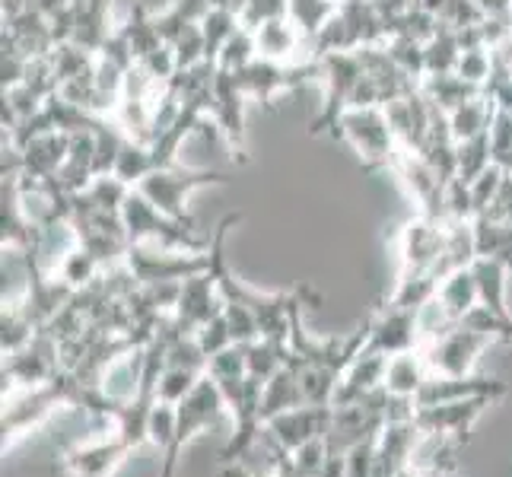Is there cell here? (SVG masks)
Masks as SVG:
<instances>
[{
	"instance_id": "obj_5",
	"label": "cell",
	"mask_w": 512,
	"mask_h": 477,
	"mask_svg": "<svg viewBox=\"0 0 512 477\" xmlns=\"http://www.w3.org/2000/svg\"><path fill=\"white\" fill-rule=\"evenodd\" d=\"M67 156H70V134L51 131V134L35 137L23 147V175L39 182L55 179L61 166L67 163Z\"/></svg>"
},
{
	"instance_id": "obj_6",
	"label": "cell",
	"mask_w": 512,
	"mask_h": 477,
	"mask_svg": "<svg viewBox=\"0 0 512 477\" xmlns=\"http://www.w3.org/2000/svg\"><path fill=\"white\" fill-rule=\"evenodd\" d=\"M255 42H258V58L280 61V64H293L303 51V32L293 26L290 16H280L255 29Z\"/></svg>"
},
{
	"instance_id": "obj_19",
	"label": "cell",
	"mask_w": 512,
	"mask_h": 477,
	"mask_svg": "<svg viewBox=\"0 0 512 477\" xmlns=\"http://www.w3.org/2000/svg\"><path fill=\"white\" fill-rule=\"evenodd\" d=\"M287 13H290V0H249V4L242 7L239 20H242V26L258 29L271 20H280V16H287Z\"/></svg>"
},
{
	"instance_id": "obj_20",
	"label": "cell",
	"mask_w": 512,
	"mask_h": 477,
	"mask_svg": "<svg viewBox=\"0 0 512 477\" xmlns=\"http://www.w3.org/2000/svg\"><path fill=\"white\" fill-rule=\"evenodd\" d=\"M487 214L500 217L503 223H512V172H506L503 188H500V194H497V201L490 204Z\"/></svg>"
},
{
	"instance_id": "obj_22",
	"label": "cell",
	"mask_w": 512,
	"mask_h": 477,
	"mask_svg": "<svg viewBox=\"0 0 512 477\" xmlns=\"http://www.w3.org/2000/svg\"><path fill=\"white\" fill-rule=\"evenodd\" d=\"M509 172H512V169H509Z\"/></svg>"
},
{
	"instance_id": "obj_1",
	"label": "cell",
	"mask_w": 512,
	"mask_h": 477,
	"mask_svg": "<svg viewBox=\"0 0 512 477\" xmlns=\"http://www.w3.org/2000/svg\"><path fill=\"white\" fill-rule=\"evenodd\" d=\"M334 137H341L344 144L363 159L366 169H392L398 156V140L388 125L385 105H369V109H344L338 118Z\"/></svg>"
},
{
	"instance_id": "obj_17",
	"label": "cell",
	"mask_w": 512,
	"mask_h": 477,
	"mask_svg": "<svg viewBox=\"0 0 512 477\" xmlns=\"http://www.w3.org/2000/svg\"><path fill=\"white\" fill-rule=\"evenodd\" d=\"M455 74L474 83V86H481L484 90V83L490 80L493 74V51L484 45V48H468L462 51V58H458V67H455Z\"/></svg>"
},
{
	"instance_id": "obj_10",
	"label": "cell",
	"mask_w": 512,
	"mask_h": 477,
	"mask_svg": "<svg viewBox=\"0 0 512 477\" xmlns=\"http://www.w3.org/2000/svg\"><path fill=\"white\" fill-rule=\"evenodd\" d=\"M201 32H204V42H207V58H214L220 55V48L233 39L236 29L242 26L239 20V13L236 10H229V7H210L201 20H198Z\"/></svg>"
},
{
	"instance_id": "obj_4",
	"label": "cell",
	"mask_w": 512,
	"mask_h": 477,
	"mask_svg": "<svg viewBox=\"0 0 512 477\" xmlns=\"http://www.w3.org/2000/svg\"><path fill=\"white\" fill-rule=\"evenodd\" d=\"M385 115H388V125L395 131L398 147L408 153H420L423 144H427L430 125H433V102L417 90L404 99L388 102Z\"/></svg>"
},
{
	"instance_id": "obj_15",
	"label": "cell",
	"mask_w": 512,
	"mask_h": 477,
	"mask_svg": "<svg viewBox=\"0 0 512 477\" xmlns=\"http://www.w3.org/2000/svg\"><path fill=\"white\" fill-rule=\"evenodd\" d=\"M255 58H258L255 29H249V26H239L233 39H229V42L220 48V55H217V67H220V70H242V67H249Z\"/></svg>"
},
{
	"instance_id": "obj_3",
	"label": "cell",
	"mask_w": 512,
	"mask_h": 477,
	"mask_svg": "<svg viewBox=\"0 0 512 477\" xmlns=\"http://www.w3.org/2000/svg\"><path fill=\"white\" fill-rule=\"evenodd\" d=\"M245 102L249 96L242 93L233 70H220L214 83V96H210V121L223 134V140L233 150H245Z\"/></svg>"
},
{
	"instance_id": "obj_13",
	"label": "cell",
	"mask_w": 512,
	"mask_h": 477,
	"mask_svg": "<svg viewBox=\"0 0 512 477\" xmlns=\"http://www.w3.org/2000/svg\"><path fill=\"white\" fill-rule=\"evenodd\" d=\"M423 45L427 42H417L411 35H392V39L385 42V51L404 74L423 83V77H427V55H423Z\"/></svg>"
},
{
	"instance_id": "obj_12",
	"label": "cell",
	"mask_w": 512,
	"mask_h": 477,
	"mask_svg": "<svg viewBox=\"0 0 512 477\" xmlns=\"http://www.w3.org/2000/svg\"><path fill=\"white\" fill-rule=\"evenodd\" d=\"M153 169H156V159H153L150 144H140V140H131V137H128V144L121 147V156H118V163H115V172H112V175H118V179L125 182V185L137 188Z\"/></svg>"
},
{
	"instance_id": "obj_18",
	"label": "cell",
	"mask_w": 512,
	"mask_h": 477,
	"mask_svg": "<svg viewBox=\"0 0 512 477\" xmlns=\"http://www.w3.org/2000/svg\"><path fill=\"white\" fill-rule=\"evenodd\" d=\"M172 51H175V58H179V67H191V64H198L207 58V42H204V32L198 23H191L179 39L169 42Z\"/></svg>"
},
{
	"instance_id": "obj_21",
	"label": "cell",
	"mask_w": 512,
	"mask_h": 477,
	"mask_svg": "<svg viewBox=\"0 0 512 477\" xmlns=\"http://www.w3.org/2000/svg\"><path fill=\"white\" fill-rule=\"evenodd\" d=\"M490 51H493V64H500V67L512 70V32L506 35L503 42H497V45H493Z\"/></svg>"
},
{
	"instance_id": "obj_16",
	"label": "cell",
	"mask_w": 512,
	"mask_h": 477,
	"mask_svg": "<svg viewBox=\"0 0 512 477\" xmlns=\"http://www.w3.org/2000/svg\"><path fill=\"white\" fill-rule=\"evenodd\" d=\"M490 150H493V166L509 172L512 169V112H493Z\"/></svg>"
},
{
	"instance_id": "obj_7",
	"label": "cell",
	"mask_w": 512,
	"mask_h": 477,
	"mask_svg": "<svg viewBox=\"0 0 512 477\" xmlns=\"http://www.w3.org/2000/svg\"><path fill=\"white\" fill-rule=\"evenodd\" d=\"M420 93L427 96L436 109H443L449 115V112L458 109V105H465L474 96H481V86L462 80L458 74H433V77H423Z\"/></svg>"
},
{
	"instance_id": "obj_2",
	"label": "cell",
	"mask_w": 512,
	"mask_h": 477,
	"mask_svg": "<svg viewBox=\"0 0 512 477\" xmlns=\"http://www.w3.org/2000/svg\"><path fill=\"white\" fill-rule=\"evenodd\" d=\"M226 175L217 172V169H185V166H169V169H153L144 182L137 185V191L144 194V198L156 207L163 210L166 217L179 220V223H188V214H185V198L201 185H214V182H223Z\"/></svg>"
},
{
	"instance_id": "obj_14",
	"label": "cell",
	"mask_w": 512,
	"mask_h": 477,
	"mask_svg": "<svg viewBox=\"0 0 512 477\" xmlns=\"http://www.w3.org/2000/svg\"><path fill=\"white\" fill-rule=\"evenodd\" d=\"M493 166V150H490V131L478 134L471 140H462L458 144V179L474 182L481 172H487Z\"/></svg>"
},
{
	"instance_id": "obj_9",
	"label": "cell",
	"mask_w": 512,
	"mask_h": 477,
	"mask_svg": "<svg viewBox=\"0 0 512 477\" xmlns=\"http://www.w3.org/2000/svg\"><path fill=\"white\" fill-rule=\"evenodd\" d=\"M423 55H427V77L433 74H455L458 58H462V45H458L455 29L439 23L436 35L423 45Z\"/></svg>"
},
{
	"instance_id": "obj_8",
	"label": "cell",
	"mask_w": 512,
	"mask_h": 477,
	"mask_svg": "<svg viewBox=\"0 0 512 477\" xmlns=\"http://www.w3.org/2000/svg\"><path fill=\"white\" fill-rule=\"evenodd\" d=\"M493 112H497V109H493V102L484 93L474 96L465 105H458L455 112H449V128H452L458 144H462V140L478 137V134H487L490 121H493Z\"/></svg>"
},
{
	"instance_id": "obj_11",
	"label": "cell",
	"mask_w": 512,
	"mask_h": 477,
	"mask_svg": "<svg viewBox=\"0 0 512 477\" xmlns=\"http://www.w3.org/2000/svg\"><path fill=\"white\" fill-rule=\"evenodd\" d=\"M338 7H341V0H290L287 16L306 39H312V35H319L331 23V16L338 13Z\"/></svg>"
}]
</instances>
